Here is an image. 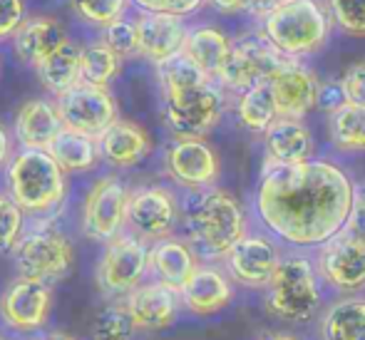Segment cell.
Here are the masks:
<instances>
[{"label":"cell","instance_id":"cell-42","mask_svg":"<svg viewBox=\"0 0 365 340\" xmlns=\"http://www.w3.org/2000/svg\"><path fill=\"white\" fill-rule=\"evenodd\" d=\"M343 92H346V100L351 105L365 107V63H356L346 70V75L341 77Z\"/></svg>","mask_w":365,"mask_h":340},{"label":"cell","instance_id":"cell-3","mask_svg":"<svg viewBox=\"0 0 365 340\" xmlns=\"http://www.w3.org/2000/svg\"><path fill=\"white\" fill-rule=\"evenodd\" d=\"M5 187L25 214L43 219L65 202L68 172L48 149H20L5 167Z\"/></svg>","mask_w":365,"mask_h":340},{"label":"cell","instance_id":"cell-19","mask_svg":"<svg viewBox=\"0 0 365 340\" xmlns=\"http://www.w3.org/2000/svg\"><path fill=\"white\" fill-rule=\"evenodd\" d=\"M271 90H274L276 105L281 117H296L303 120L308 112L318 107L321 95V82L316 80L308 68H303L296 60H289L274 77H271Z\"/></svg>","mask_w":365,"mask_h":340},{"label":"cell","instance_id":"cell-18","mask_svg":"<svg viewBox=\"0 0 365 340\" xmlns=\"http://www.w3.org/2000/svg\"><path fill=\"white\" fill-rule=\"evenodd\" d=\"M137 23V38H140V55L149 63L162 65L164 60L174 58L184 50L189 28L184 18L167 13H145L135 18Z\"/></svg>","mask_w":365,"mask_h":340},{"label":"cell","instance_id":"cell-9","mask_svg":"<svg viewBox=\"0 0 365 340\" xmlns=\"http://www.w3.org/2000/svg\"><path fill=\"white\" fill-rule=\"evenodd\" d=\"M55 105L68 130L100 139L120 120V105L107 85H92L82 80L65 95L55 97Z\"/></svg>","mask_w":365,"mask_h":340},{"label":"cell","instance_id":"cell-7","mask_svg":"<svg viewBox=\"0 0 365 340\" xmlns=\"http://www.w3.org/2000/svg\"><path fill=\"white\" fill-rule=\"evenodd\" d=\"M149 273V244L140 236L122 231L105 244V251L97 264V286L105 296L125 298L145 283Z\"/></svg>","mask_w":365,"mask_h":340},{"label":"cell","instance_id":"cell-46","mask_svg":"<svg viewBox=\"0 0 365 340\" xmlns=\"http://www.w3.org/2000/svg\"><path fill=\"white\" fill-rule=\"evenodd\" d=\"M284 3H289V0H251L249 13H254V15H261V18H266V15H269L271 10H276V8H279V5H284Z\"/></svg>","mask_w":365,"mask_h":340},{"label":"cell","instance_id":"cell-11","mask_svg":"<svg viewBox=\"0 0 365 340\" xmlns=\"http://www.w3.org/2000/svg\"><path fill=\"white\" fill-rule=\"evenodd\" d=\"M291 58L281 55L269 40L261 38H246L231 45V53L226 58L224 68H221L217 82L224 90L231 92H244L249 87L259 85V82H271Z\"/></svg>","mask_w":365,"mask_h":340},{"label":"cell","instance_id":"cell-5","mask_svg":"<svg viewBox=\"0 0 365 340\" xmlns=\"http://www.w3.org/2000/svg\"><path fill=\"white\" fill-rule=\"evenodd\" d=\"M331 33V20L316 0H289L264 18V35L281 55L291 60L321 50Z\"/></svg>","mask_w":365,"mask_h":340},{"label":"cell","instance_id":"cell-13","mask_svg":"<svg viewBox=\"0 0 365 340\" xmlns=\"http://www.w3.org/2000/svg\"><path fill=\"white\" fill-rule=\"evenodd\" d=\"M179 219H182V204L172 189L149 184L130 194L127 231L145 239L147 244L172 236Z\"/></svg>","mask_w":365,"mask_h":340},{"label":"cell","instance_id":"cell-21","mask_svg":"<svg viewBox=\"0 0 365 340\" xmlns=\"http://www.w3.org/2000/svg\"><path fill=\"white\" fill-rule=\"evenodd\" d=\"M63 130L65 125L58 105L43 100V97H33V100L23 102L13 125V135L20 149H50Z\"/></svg>","mask_w":365,"mask_h":340},{"label":"cell","instance_id":"cell-44","mask_svg":"<svg viewBox=\"0 0 365 340\" xmlns=\"http://www.w3.org/2000/svg\"><path fill=\"white\" fill-rule=\"evenodd\" d=\"M13 137H10V132L5 130V125L0 122V172H5V167L10 164V159H13Z\"/></svg>","mask_w":365,"mask_h":340},{"label":"cell","instance_id":"cell-25","mask_svg":"<svg viewBox=\"0 0 365 340\" xmlns=\"http://www.w3.org/2000/svg\"><path fill=\"white\" fill-rule=\"evenodd\" d=\"M266 162L276 164H298L311 159L313 135L303 120L296 117H279L269 130L264 132Z\"/></svg>","mask_w":365,"mask_h":340},{"label":"cell","instance_id":"cell-26","mask_svg":"<svg viewBox=\"0 0 365 340\" xmlns=\"http://www.w3.org/2000/svg\"><path fill=\"white\" fill-rule=\"evenodd\" d=\"M35 75L53 97L65 95L82 82V48L68 38L35 68Z\"/></svg>","mask_w":365,"mask_h":340},{"label":"cell","instance_id":"cell-32","mask_svg":"<svg viewBox=\"0 0 365 340\" xmlns=\"http://www.w3.org/2000/svg\"><path fill=\"white\" fill-rule=\"evenodd\" d=\"M122 58L105 43V40H92L82 45V80L92 85H107L120 75Z\"/></svg>","mask_w":365,"mask_h":340},{"label":"cell","instance_id":"cell-17","mask_svg":"<svg viewBox=\"0 0 365 340\" xmlns=\"http://www.w3.org/2000/svg\"><path fill=\"white\" fill-rule=\"evenodd\" d=\"M125 306L130 311L132 321H135L137 331L157 333L167 331L177 323L179 311H182V296L177 288L167 286V283L152 281L140 283L132 293L125 296Z\"/></svg>","mask_w":365,"mask_h":340},{"label":"cell","instance_id":"cell-4","mask_svg":"<svg viewBox=\"0 0 365 340\" xmlns=\"http://www.w3.org/2000/svg\"><path fill=\"white\" fill-rule=\"evenodd\" d=\"M264 308L271 318L291 326L308 323L323 308V278L308 256H284L266 286Z\"/></svg>","mask_w":365,"mask_h":340},{"label":"cell","instance_id":"cell-31","mask_svg":"<svg viewBox=\"0 0 365 340\" xmlns=\"http://www.w3.org/2000/svg\"><path fill=\"white\" fill-rule=\"evenodd\" d=\"M331 139L341 152H365V107H338L331 115Z\"/></svg>","mask_w":365,"mask_h":340},{"label":"cell","instance_id":"cell-29","mask_svg":"<svg viewBox=\"0 0 365 340\" xmlns=\"http://www.w3.org/2000/svg\"><path fill=\"white\" fill-rule=\"evenodd\" d=\"M48 152L58 159V164L68 174L92 172L102 159L100 139L82 135V132H75V130H68V127L60 132L58 139H55L53 147H50Z\"/></svg>","mask_w":365,"mask_h":340},{"label":"cell","instance_id":"cell-48","mask_svg":"<svg viewBox=\"0 0 365 340\" xmlns=\"http://www.w3.org/2000/svg\"><path fill=\"white\" fill-rule=\"evenodd\" d=\"M40 340H75L73 336H65V333H50V336L40 338Z\"/></svg>","mask_w":365,"mask_h":340},{"label":"cell","instance_id":"cell-41","mask_svg":"<svg viewBox=\"0 0 365 340\" xmlns=\"http://www.w3.org/2000/svg\"><path fill=\"white\" fill-rule=\"evenodd\" d=\"M343 231L365 244V184H356L353 206H351V214H348V221H346V226H343Z\"/></svg>","mask_w":365,"mask_h":340},{"label":"cell","instance_id":"cell-6","mask_svg":"<svg viewBox=\"0 0 365 340\" xmlns=\"http://www.w3.org/2000/svg\"><path fill=\"white\" fill-rule=\"evenodd\" d=\"M10 254L18 266V276L38 278L45 283L63 281L75 266L73 241L50 224H40L25 231Z\"/></svg>","mask_w":365,"mask_h":340},{"label":"cell","instance_id":"cell-47","mask_svg":"<svg viewBox=\"0 0 365 340\" xmlns=\"http://www.w3.org/2000/svg\"><path fill=\"white\" fill-rule=\"evenodd\" d=\"M259 340H298V338H293L291 333H266Z\"/></svg>","mask_w":365,"mask_h":340},{"label":"cell","instance_id":"cell-49","mask_svg":"<svg viewBox=\"0 0 365 340\" xmlns=\"http://www.w3.org/2000/svg\"><path fill=\"white\" fill-rule=\"evenodd\" d=\"M0 340H3V338H0Z\"/></svg>","mask_w":365,"mask_h":340},{"label":"cell","instance_id":"cell-16","mask_svg":"<svg viewBox=\"0 0 365 340\" xmlns=\"http://www.w3.org/2000/svg\"><path fill=\"white\" fill-rule=\"evenodd\" d=\"M281 251L276 241L264 234H246L234 249L226 254L224 264L231 281L246 288H266L281 264Z\"/></svg>","mask_w":365,"mask_h":340},{"label":"cell","instance_id":"cell-14","mask_svg":"<svg viewBox=\"0 0 365 340\" xmlns=\"http://www.w3.org/2000/svg\"><path fill=\"white\" fill-rule=\"evenodd\" d=\"M164 169L169 179L189 192L212 189L219 182V154L204 137H177L164 154Z\"/></svg>","mask_w":365,"mask_h":340},{"label":"cell","instance_id":"cell-23","mask_svg":"<svg viewBox=\"0 0 365 340\" xmlns=\"http://www.w3.org/2000/svg\"><path fill=\"white\" fill-rule=\"evenodd\" d=\"M100 154L110 167L132 169L152 154V137L137 122L117 120L100 137Z\"/></svg>","mask_w":365,"mask_h":340},{"label":"cell","instance_id":"cell-40","mask_svg":"<svg viewBox=\"0 0 365 340\" xmlns=\"http://www.w3.org/2000/svg\"><path fill=\"white\" fill-rule=\"evenodd\" d=\"M207 0H132V5H137L145 13H167V15H179V18H189L197 13Z\"/></svg>","mask_w":365,"mask_h":340},{"label":"cell","instance_id":"cell-36","mask_svg":"<svg viewBox=\"0 0 365 340\" xmlns=\"http://www.w3.org/2000/svg\"><path fill=\"white\" fill-rule=\"evenodd\" d=\"M25 234V211L8 192H0V254H10Z\"/></svg>","mask_w":365,"mask_h":340},{"label":"cell","instance_id":"cell-1","mask_svg":"<svg viewBox=\"0 0 365 340\" xmlns=\"http://www.w3.org/2000/svg\"><path fill=\"white\" fill-rule=\"evenodd\" d=\"M356 184L328 159L298 164L264 162L256 187V216L266 231L298 249L323 246L343 231Z\"/></svg>","mask_w":365,"mask_h":340},{"label":"cell","instance_id":"cell-38","mask_svg":"<svg viewBox=\"0 0 365 340\" xmlns=\"http://www.w3.org/2000/svg\"><path fill=\"white\" fill-rule=\"evenodd\" d=\"M328 8L343 33L365 38V0H328Z\"/></svg>","mask_w":365,"mask_h":340},{"label":"cell","instance_id":"cell-27","mask_svg":"<svg viewBox=\"0 0 365 340\" xmlns=\"http://www.w3.org/2000/svg\"><path fill=\"white\" fill-rule=\"evenodd\" d=\"M321 340H365V296H348L333 301L318 321Z\"/></svg>","mask_w":365,"mask_h":340},{"label":"cell","instance_id":"cell-39","mask_svg":"<svg viewBox=\"0 0 365 340\" xmlns=\"http://www.w3.org/2000/svg\"><path fill=\"white\" fill-rule=\"evenodd\" d=\"M25 18H28L25 0H0V43L13 40Z\"/></svg>","mask_w":365,"mask_h":340},{"label":"cell","instance_id":"cell-2","mask_svg":"<svg viewBox=\"0 0 365 340\" xmlns=\"http://www.w3.org/2000/svg\"><path fill=\"white\" fill-rule=\"evenodd\" d=\"M182 216L187 241L207 261L226 259V254L249 234L244 206L217 187L189 194L182 206Z\"/></svg>","mask_w":365,"mask_h":340},{"label":"cell","instance_id":"cell-10","mask_svg":"<svg viewBox=\"0 0 365 340\" xmlns=\"http://www.w3.org/2000/svg\"><path fill=\"white\" fill-rule=\"evenodd\" d=\"M132 189L115 174L100 177L82 204V234L92 241H112L127 229V206Z\"/></svg>","mask_w":365,"mask_h":340},{"label":"cell","instance_id":"cell-15","mask_svg":"<svg viewBox=\"0 0 365 340\" xmlns=\"http://www.w3.org/2000/svg\"><path fill=\"white\" fill-rule=\"evenodd\" d=\"M323 283L341 293H358L365 288V244L346 231L321 246L316 261Z\"/></svg>","mask_w":365,"mask_h":340},{"label":"cell","instance_id":"cell-20","mask_svg":"<svg viewBox=\"0 0 365 340\" xmlns=\"http://www.w3.org/2000/svg\"><path fill=\"white\" fill-rule=\"evenodd\" d=\"M182 306L194 316H214L229 308L234 301V283L231 276L224 273L217 266L199 264V269L192 273L187 283L179 291Z\"/></svg>","mask_w":365,"mask_h":340},{"label":"cell","instance_id":"cell-37","mask_svg":"<svg viewBox=\"0 0 365 340\" xmlns=\"http://www.w3.org/2000/svg\"><path fill=\"white\" fill-rule=\"evenodd\" d=\"M102 40L120 55L122 60L140 55V38H137V23L135 20L120 18L115 23H110L102 30Z\"/></svg>","mask_w":365,"mask_h":340},{"label":"cell","instance_id":"cell-24","mask_svg":"<svg viewBox=\"0 0 365 340\" xmlns=\"http://www.w3.org/2000/svg\"><path fill=\"white\" fill-rule=\"evenodd\" d=\"M65 40L68 35L53 15H28L13 38V53L20 63L35 70Z\"/></svg>","mask_w":365,"mask_h":340},{"label":"cell","instance_id":"cell-28","mask_svg":"<svg viewBox=\"0 0 365 340\" xmlns=\"http://www.w3.org/2000/svg\"><path fill=\"white\" fill-rule=\"evenodd\" d=\"M231 45L234 43L219 28H214V25H197V28H189L184 53L207 72L212 80H217L226 58L231 53Z\"/></svg>","mask_w":365,"mask_h":340},{"label":"cell","instance_id":"cell-22","mask_svg":"<svg viewBox=\"0 0 365 340\" xmlns=\"http://www.w3.org/2000/svg\"><path fill=\"white\" fill-rule=\"evenodd\" d=\"M199 269V254L189 241L167 236L149 244V273L157 281L182 291L184 283Z\"/></svg>","mask_w":365,"mask_h":340},{"label":"cell","instance_id":"cell-45","mask_svg":"<svg viewBox=\"0 0 365 340\" xmlns=\"http://www.w3.org/2000/svg\"><path fill=\"white\" fill-rule=\"evenodd\" d=\"M209 5H214L217 10H221V13H244V10L251 8V0H207Z\"/></svg>","mask_w":365,"mask_h":340},{"label":"cell","instance_id":"cell-33","mask_svg":"<svg viewBox=\"0 0 365 340\" xmlns=\"http://www.w3.org/2000/svg\"><path fill=\"white\" fill-rule=\"evenodd\" d=\"M157 72H159V85H162L164 95H167V92L189 90V87L204 85V82H212V77L199 68L184 50L179 55H174V58L164 60L162 65H157Z\"/></svg>","mask_w":365,"mask_h":340},{"label":"cell","instance_id":"cell-8","mask_svg":"<svg viewBox=\"0 0 365 340\" xmlns=\"http://www.w3.org/2000/svg\"><path fill=\"white\" fill-rule=\"evenodd\" d=\"M224 115L219 82L189 87L164 95V122L174 137H207Z\"/></svg>","mask_w":365,"mask_h":340},{"label":"cell","instance_id":"cell-30","mask_svg":"<svg viewBox=\"0 0 365 340\" xmlns=\"http://www.w3.org/2000/svg\"><path fill=\"white\" fill-rule=\"evenodd\" d=\"M236 117L249 132L264 135L276 120H279V105H276L271 82H259L239 95L236 102Z\"/></svg>","mask_w":365,"mask_h":340},{"label":"cell","instance_id":"cell-35","mask_svg":"<svg viewBox=\"0 0 365 340\" xmlns=\"http://www.w3.org/2000/svg\"><path fill=\"white\" fill-rule=\"evenodd\" d=\"M130 3L132 0H70V8L85 25L105 30L110 23L125 18Z\"/></svg>","mask_w":365,"mask_h":340},{"label":"cell","instance_id":"cell-43","mask_svg":"<svg viewBox=\"0 0 365 340\" xmlns=\"http://www.w3.org/2000/svg\"><path fill=\"white\" fill-rule=\"evenodd\" d=\"M346 92H343V82L341 80H328L321 85V95H318V107L328 115L338 110V107L346 105Z\"/></svg>","mask_w":365,"mask_h":340},{"label":"cell","instance_id":"cell-12","mask_svg":"<svg viewBox=\"0 0 365 340\" xmlns=\"http://www.w3.org/2000/svg\"><path fill=\"white\" fill-rule=\"evenodd\" d=\"M55 306L53 283L18 276L0 296V318L15 333H38L48 326Z\"/></svg>","mask_w":365,"mask_h":340},{"label":"cell","instance_id":"cell-34","mask_svg":"<svg viewBox=\"0 0 365 340\" xmlns=\"http://www.w3.org/2000/svg\"><path fill=\"white\" fill-rule=\"evenodd\" d=\"M137 326L127 311L125 301L105 306L92 321V340H135Z\"/></svg>","mask_w":365,"mask_h":340}]
</instances>
